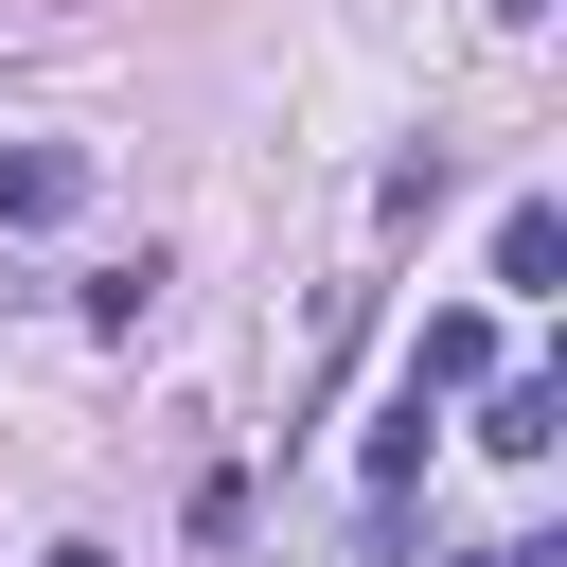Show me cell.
Returning a JSON list of instances; mask_svg holds the SVG:
<instances>
[{"label": "cell", "mask_w": 567, "mask_h": 567, "mask_svg": "<svg viewBox=\"0 0 567 567\" xmlns=\"http://www.w3.org/2000/svg\"><path fill=\"white\" fill-rule=\"evenodd\" d=\"M89 213V142H18L0 159V230H71Z\"/></svg>", "instance_id": "obj_1"}, {"label": "cell", "mask_w": 567, "mask_h": 567, "mask_svg": "<svg viewBox=\"0 0 567 567\" xmlns=\"http://www.w3.org/2000/svg\"><path fill=\"white\" fill-rule=\"evenodd\" d=\"M496 284H514V301H549V284H567V213H549V195H514V213H496Z\"/></svg>", "instance_id": "obj_2"}, {"label": "cell", "mask_w": 567, "mask_h": 567, "mask_svg": "<svg viewBox=\"0 0 567 567\" xmlns=\"http://www.w3.org/2000/svg\"><path fill=\"white\" fill-rule=\"evenodd\" d=\"M478 372H496V319H461V301H443V319H425V354H408V390H478Z\"/></svg>", "instance_id": "obj_3"}, {"label": "cell", "mask_w": 567, "mask_h": 567, "mask_svg": "<svg viewBox=\"0 0 567 567\" xmlns=\"http://www.w3.org/2000/svg\"><path fill=\"white\" fill-rule=\"evenodd\" d=\"M549 425H567V390H549V372H514V390L478 408V443H496V461H549Z\"/></svg>", "instance_id": "obj_4"}, {"label": "cell", "mask_w": 567, "mask_h": 567, "mask_svg": "<svg viewBox=\"0 0 567 567\" xmlns=\"http://www.w3.org/2000/svg\"><path fill=\"white\" fill-rule=\"evenodd\" d=\"M159 319V266H89V337H142Z\"/></svg>", "instance_id": "obj_5"}, {"label": "cell", "mask_w": 567, "mask_h": 567, "mask_svg": "<svg viewBox=\"0 0 567 567\" xmlns=\"http://www.w3.org/2000/svg\"><path fill=\"white\" fill-rule=\"evenodd\" d=\"M35 567H124V549H89V532H71V549H35Z\"/></svg>", "instance_id": "obj_6"}]
</instances>
